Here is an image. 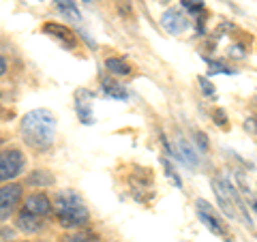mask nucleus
<instances>
[{"mask_svg": "<svg viewBox=\"0 0 257 242\" xmlns=\"http://www.w3.org/2000/svg\"><path fill=\"white\" fill-rule=\"evenodd\" d=\"M22 135L28 146L47 150L56 140V118L50 109H32L22 118Z\"/></svg>", "mask_w": 257, "mask_h": 242, "instance_id": "obj_1", "label": "nucleus"}, {"mask_svg": "<svg viewBox=\"0 0 257 242\" xmlns=\"http://www.w3.org/2000/svg\"><path fill=\"white\" fill-rule=\"evenodd\" d=\"M52 208L56 210L58 223L62 225V227H67V229L82 227V225H86L88 219H90V212H88L84 199L71 189H64V191L56 193Z\"/></svg>", "mask_w": 257, "mask_h": 242, "instance_id": "obj_2", "label": "nucleus"}, {"mask_svg": "<svg viewBox=\"0 0 257 242\" xmlns=\"http://www.w3.org/2000/svg\"><path fill=\"white\" fill-rule=\"evenodd\" d=\"M212 189L219 199V206L223 208V212L231 216V219H244V223L253 229V219L248 216V208H244L242 199L238 197L236 187H231V182L223 178H212Z\"/></svg>", "mask_w": 257, "mask_h": 242, "instance_id": "obj_3", "label": "nucleus"}, {"mask_svg": "<svg viewBox=\"0 0 257 242\" xmlns=\"http://www.w3.org/2000/svg\"><path fill=\"white\" fill-rule=\"evenodd\" d=\"M195 210H197L199 221H202L206 227H208V231H212L214 236L227 238V225L223 223V219L216 214V210H214L210 204H208L206 199H197L195 201Z\"/></svg>", "mask_w": 257, "mask_h": 242, "instance_id": "obj_4", "label": "nucleus"}, {"mask_svg": "<svg viewBox=\"0 0 257 242\" xmlns=\"http://www.w3.org/2000/svg\"><path fill=\"white\" fill-rule=\"evenodd\" d=\"M24 155L20 150H3L0 152V182H9L13 178H18L24 169Z\"/></svg>", "mask_w": 257, "mask_h": 242, "instance_id": "obj_5", "label": "nucleus"}, {"mask_svg": "<svg viewBox=\"0 0 257 242\" xmlns=\"http://www.w3.org/2000/svg\"><path fill=\"white\" fill-rule=\"evenodd\" d=\"M22 184H7V187H0V221L9 219L15 212V208L22 201Z\"/></svg>", "mask_w": 257, "mask_h": 242, "instance_id": "obj_6", "label": "nucleus"}, {"mask_svg": "<svg viewBox=\"0 0 257 242\" xmlns=\"http://www.w3.org/2000/svg\"><path fill=\"white\" fill-rule=\"evenodd\" d=\"M24 212H28L32 216H37V219H47V216L52 214V201L47 199L43 193H35V195H28L26 201H24Z\"/></svg>", "mask_w": 257, "mask_h": 242, "instance_id": "obj_7", "label": "nucleus"}, {"mask_svg": "<svg viewBox=\"0 0 257 242\" xmlns=\"http://www.w3.org/2000/svg\"><path fill=\"white\" fill-rule=\"evenodd\" d=\"M161 24H163V28L167 32H172V35H182V32H187V28H189V18H187V13L180 9H167L161 15Z\"/></svg>", "mask_w": 257, "mask_h": 242, "instance_id": "obj_8", "label": "nucleus"}, {"mask_svg": "<svg viewBox=\"0 0 257 242\" xmlns=\"http://www.w3.org/2000/svg\"><path fill=\"white\" fill-rule=\"evenodd\" d=\"M43 32L45 35H50L52 39H56L62 47H67V50H73V47L77 45V37H75V32L73 30H69L67 26H62V24H45L43 26Z\"/></svg>", "mask_w": 257, "mask_h": 242, "instance_id": "obj_9", "label": "nucleus"}, {"mask_svg": "<svg viewBox=\"0 0 257 242\" xmlns=\"http://www.w3.org/2000/svg\"><path fill=\"white\" fill-rule=\"evenodd\" d=\"M174 157L178 159L180 163L189 165V167H197L199 165V150L193 146L187 137H182V135L176 140V152H174Z\"/></svg>", "mask_w": 257, "mask_h": 242, "instance_id": "obj_10", "label": "nucleus"}, {"mask_svg": "<svg viewBox=\"0 0 257 242\" xmlns=\"http://www.w3.org/2000/svg\"><path fill=\"white\" fill-rule=\"evenodd\" d=\"M75 111H77V116L84 125H94V116L90 111V94L88 92L79 90L75 94Z\"/></svg>", "mask_w": 257, "mask_h": 242, "instance_id": "obj_11", "label": "nucleus"}, {"mask_svg": "<svg viewBox=\"0 0 257 242\" xmlns=\"http://www.w3.org/2000/svg\"><path fill=\"white\" fill-rule=\"evenodd\" d=\"M15 225H18V229L26 231V233H37L43 229V219H37V216H32L28 212H20L18 214V221H15Z\"/></svg>", "mask_w": 257, "mask_h": 242, "instance_id": "obj_12", "label": "nucleus"}, {"mask_svg": "<svg viewBox=\"0 0 257 242\" xmlns=\"http://www.w3.org/2000/svg\"><path fill=\"white\" fill-rule=\"evenodd\" d=\"M101 86H103V90H105V94L111 96V99H126V96H128L126 90H124V86H120L111 77H103L101 79Z\"/></svg>", "mask_w": 257, "mask_h": 242, "instance_id": "obj_13", "label": "nucleus"}, {"mask_svg": "<svg viewBox=\"0 0 257 242\" xmlns=\"http://www.w3.org/2000/svg\"><path fill=\"white\" fill-rule=\"evenodd\" d=\"M105 69L111 75H128L131 73V64L122 58H107L105 60Z\"/></svg>", "mask_w": 257, "mask_h": 242, "instance_id": "obj_14", "label": "nucleus"}, {"mask_svg": "<svg viewBox=\"0 0 257 242\" xmlns=\"http://www.w3.org/2000/svg\"><path fill=\"white\" fill-rule=\"evenodd\" d=\"M54 3H56V7H58V11H60L62 15H67V18L75 20V22L82 20V13H79L77 5L73 3V0H54Z\"/></svg>", "mask_w": 257, "mask_h": 242, "instance_id": "obj_15", "label": "nucleus"}, {"mask_svg": "<svg viewBox=\"0 0 257 242\" xmlns=\"http://www.w3.org/2000/svg\"><path fill=\"white\" fill-rule=\"evenodd\" d=\"M60 242H96V236H94L92 231L79 229L75 233H69V236H64Z\"/></svg>", "mask_w": 257, "mask_h": 242, "instance_id": "obj_16", "label": "nucleus"}, {"mask_svg": "<svg viewBox=\"0 0 257 242\" xmlns=\"http://www.w3.org/2000/svg\"><path fill=\"white\" fill-rule=\"evenodd\" d=\"M28 182L30 184H39V187H43V184H45V187H50V184H54V178L47 172H35L28 178Z\"/></svg>", "mask_w": 257, "mask_h": 242, "instance_id": "obj_17", "label": "nucleus"}, {"mask_svg": "<svg viewBox=\"0 0 257 242\" xmlns=\"http://www.w3.org/2000/svg\"><path fill=\"white\" fill-rule=\"evenodd\" d=\"M238 184L244 189V195H246L248 199H251V210H255V193L246 187V180H244V176H242V174H238Z\"/></svg>", "mask_w": 257, "mask_h": 242, "instance_id": "obj_18", "label": "nucleus"}, {"mask_svg": "<svg viewBox=\"0 0 257 242\" xmlns=\"http://www.w3.org/2000/svg\"><path fill=\"white\" fill-rule=\"evenodd\" d=\"M182 7H184L187 11L197 13V11L204 9V0H182Z\"/></svg>", "mask_w": 257, "mask_h": 242, "instance_id": "obj_19", "label": "nucleus"}, {"mask_svg": "<svg viewBox=\"0 0 257 242\" xmlns=\"http://www.w3.org/2000/svg\"><path fill=\"white\" fill-rule=\"evenodd\" d=\"M197 84L202 86V92H204L206 96H212V94H214V88H212V84L208 82L206 77H197Z\"/></svg>", "mask_w": 257, "mask_h": 242, "instance_id": "obj_20", "label": "nucleus"}, {"mask_svg": "<svg viewBox=\"0 0 257 242\" xmlns=\"http://www.w3.org/2000/svg\"><path fill=\"white\" fill-rule=\"evenodd\" d=\"M208 64H210V73H231V69H227V67H225V64H221V62H208Z\"/></svg>", "mask_w": 257, "mask_h": 242, "instance_id": "obj_21", "label": "nucleus"}, {"mask_svg": "<svg viewBox=\"0 0 257 242\" xmlns=\"http://www.w3.org/2000/svg\"><path fill=\"white\" fill-rule=\"evenodd\" d=\"M163 165H165V169H167V176H170V178H172V182L176 184V187H182V180L178 178V176H176V172H174V167H172L170 163H167V161H163Z\"/></svg>", "mask_w": 257, "mask_h": 242, "instance_id": "obj_22", "label": "nucleus"}, {"mask_svg": "<svg viewBox=\"0 0 257 242\" xmlns=\"http://www.w3.org/2000/svg\"><path fill=\"white\" fill-rule=\"evenodd\" d=\"M5 71H7V62H5V58H3V56H0V75H3Z\"/></svg>", "mask_w": 257, "mask_h": 242, "instance_id": "obj_23", "label": "nucleus"}, {"mask_svg": "<svg viewBox=\"0 0 257 242\" xmlns=\"http://www.w3.org/2000/svg\"><path fill=\"white\" fill-rule=\"evenodd\" d=\"M159 3H170V0H159Z\"/></svg>", "mask_w": 257, "mask_h": 242, "instance_id": "obj_24", "label": "nucleus"}, {"mask_svg": "<svg viewBox=\"0 0 257 242\" xmlns=\"http://www.w3.org/2000/svg\"><path fill=\"white\" fill-rule=\"evenodd\" d=\"M84 3H90V0H84Z\"/></svg>", "mask_w": 257, "mask_h": 242, "instance_id": "obj_25", "label": "nucleus"}]
</instances>
